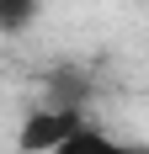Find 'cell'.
Returning a JSON list of instances; mask_svg holds the SVG:
<instances>
[{
    "label": "cell",
    "instance_id": "obj_1",
    "mask_svg": "<svg viewBox=\"0 0 149 154\" xmlns=\"http://www.w3.org/2000/svg\"><path fill=\"white\" fill-rule=\"evenodd\" d=\"M74 128H80V112L74 106H37L21 122V133H16V149L21 154H53Z\"/></svg>",
    "mask_w": 149,
    "mask_h": 154
},
{
    "label": "cell",
    "instance_id": "obj_2",
    "mask_svg": "<svg viewBox=\"0 0 149 154\" xmlns=\"http://www.w3.org/2000/svg\"><path fill=\"white\" fill-rule=\"evenodd\" d=\"M53 154H133V149H128V143H117L112 133H101V128H85V122H80Z\"/></svg>",
    "mask_w": 149,
    "mask_h": 154
},
{
    "label": "cell",
    "instance_id": "obj_3",
    "mask_svg": "<svg viewBox=\"0 0 149 154\" xmlns=\"http://www.w3.org/2000/svg\"><path fill=\"white\" fill-rule=\"evenodd\" d=\"M37 5L43 0H0V32H21L37 21Z\"/></svg>",
    "mask_w": 149,
    "mask_h": 154
}]
</instances>
